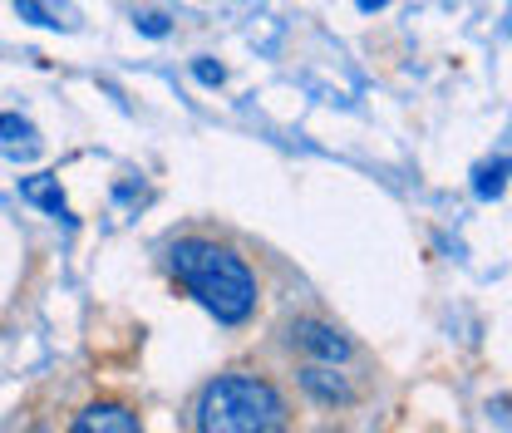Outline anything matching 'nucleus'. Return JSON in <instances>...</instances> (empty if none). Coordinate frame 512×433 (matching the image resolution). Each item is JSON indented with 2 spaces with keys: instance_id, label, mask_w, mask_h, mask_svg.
I'll return each instance as SVG.
<instances>
[{
  "instance_id": "7ed1b4c3",
  "label": "nucleus",
  "mask_w": 512,
  "mask_h": 433,
  "mask_svg": "<svg viewBox=\"0 0 512 433\" xmlns=\"http://www.w3.org/2000/svg\"><path fill=\"white\" fill-rule=\"evenodd\" d=\"M291 345L306 350V355H316V360H325V365L350 360V340L335 325H325V320H296L291 325Z\"/></svg>"
},
{
  "instance_id": "0eeeda50",
  "label": "nucleus",
  "mask_w": 512,
  "mask_h": 433,
  "mask_svg": "<svg viewBox=\"0 0 512 433\" xmlns=\"http://www.w3.org/2000/svg\"><path fill=\"white\" fill-rule=\"evenodd\" d=\"M301 384H306V394H316L320 404H350V399H355V394H350V384H345L340 374L320 370V365L301 370Z\"/></svg>"
},
{
  "instance_id": "f03ea898",
  "label": "nucleus",
  "mask_w": 512,
  "mask_h": 433,
  "mask_svg": "<svg viewBox=\"0 0 512 433\" xmlns=\"http://www.w3.org/2000/svg\"><path fill=\"white\" fill-rule=\"evenodd\" d=\"M281 424H286V404L256 374H227L207 384L197 399V429L207 433H266Z\"/></svg>"
},
{
  "instance_id": "39448f33",
  "label": "nucleus",
  "mask_w": 512,
  "mask_h": 433,
  "mask_svg": "<svg viewBox=\"0 0 512 433\" xmlns=\"http://www.w3.org/2000/svg\"><path fill=\"white\" fill-rule=\"evenodd\" d=\"M79 433H138V414H128L124 404H89L79 419H74Z\"/></svg>"
},
{
  "instance_id": "20e7f679",
  "label": "nucleus",
  "mask_w": 512,
  "mask_h": 433,
  "mask_svg": "<svg viewBox=\"0 0 512 433\" xmlns=\"http://www.w3.org/2000/svg\"><path fill=\"white\" fill-rule=\"evenodd\" d=\"M20 20L45 25V30H79V10L69 0H15Z\"/></svg>"
},
{
  "instance_id": "f257e3e1",
  "label": "nucleus",
  "mask_w": 512,
  "mask_h": 433,
  "mask_svg": "<svg viewBox=\"0 0 512 433\" xmlns=\"http://www.w3.org/2000/svg\"><path fill=\"white\" fill-rule=\"evenodd\" d=\"M173 276L222 325H242L256 306V276L247 271V261L232 247H222V242H202V237L178 242L173 247Z\"/></svg>"
},
{
  "instance_id": "9d476101",
  "label": "nucleus",
  "mask_w": 512,
  "mask_h": 433,
  "mask_svg": "<svg viewBox=\"0 0 512 433\" xmlns=\"http://www.w3.org/2000/svg\"><path fill=\"white\" fill-rule=\"evenodd\" d=\"M192 74H197L202 84H222V79H227V69L212 64V60H192Z\"/></svg>"
},
{
  "instance_id": "423d86ee",
  "label": "nucleus",
  "mask_w": 512,
  "mask_h": 433,
  "mask_svg": "<svg viewBox=\"0 0 512 433\" xmlns=\"http://www.w3.org/2000/svg\"><path fill=\"white\" fill-rule=\"evenodd\" d=\"M20 197H25L30 207L50 212V217H69V202H64V192H60V178H50V173L25 178V183H20Z\"/></svg>"
},
{
  "instance_id": "9b49d317",
  "label": "nucleus",
  "mask_w": 512,
  "mask_h": 433,
  "mask_svg": "<svg viewBox=\"0 0 512 433\" xmlns=\"http://www.w3.org/2000/svg\"><path fill=\"white\" fill-rule=\"evenodd\" d=\"M138 30H143V35H153V40H163V35H168V20H163V15H143V20H138Z\"/></svg>"
},
{
  "instance_id": "6e6552de",
  "label": "nucleus",
  "mask_w": 512,
  "mask_h": 433,
  "mask_svg": "<svg viewBox=\"0 0 512 433\" xmlns=\"http://www.w3.org/2000/svg\"><path fill=\"white\" fill-rule=\"evenodd\" d=\"M0 148H5V153L35 148V128L25 124V119H15V114H0Z\"/></svg>"
},
{
  "instance_id": "1a4fd4ad",
  "label": "nucleus",
  "mask_w": 512,
  "mask_h": 433,
  "mask_svg": "<svg viewBox=\"0 0 512 433\" xmlns=\"http://www.w3.org/2000/svg\"><path fill=\"white\" fill-rule=\"evenodd\" d=\"M503 178H508V153H498V158L478 173V197H483V202L498 197V192H503Z\"/></svg>"
},
{
  "instance_id": "f8f14e48",
  "label": "nucleus",
  "mask_w": 512,
  "mask_h": 433,
  "mask_svg": "<svg viewBox=\"0 0 512 433\" xmlns=\"http://www.w3.org/2000/svg\"><path fill=\"white\" fill-rule=\"evenodd\" d=\"M384 0H360V10H380Z\"/></svg>"
}]
</instances>
